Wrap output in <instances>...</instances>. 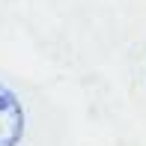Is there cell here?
I'll use <instances>...</instances> for the list:
<instances>
[{"label": "cell", "mask_w": 146, "mask_h": 146, "mask_svg": "<svg viewBox=\"0 0 146 146\" xmlns=\"http://www.w3.org/2000/svg\"><path fill=\"white\" fill-rule=\"evenodd\" d=\"M24 137V108L9 87L0 84V146H18Z\"/></svg>", "instance_id": "cell-1"}]
</instances>
